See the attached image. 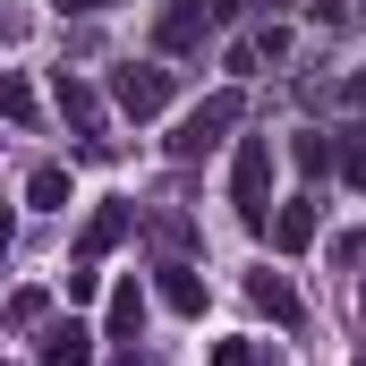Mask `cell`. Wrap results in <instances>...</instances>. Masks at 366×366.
I'll list each match as a JSON object with an SVG mask.
<instances>
[{
	"mask_svg": "<svg viewBox=\"0 0 366 366\" xmlns=\"http://www.w3.org/2000/svg\"><path fill=\"white\" fill-rule=\"evenodd\" d=\"M230 213L247 230L273 222V145L264 137H239V154H230Z\"/></svg>",
	"mask_w": 366,
	"mask_h": 366,
	"instance_id": "obj_1",
	"label": "cell"
},
{
	"mask_svg": "<svg viewBox=\"0 0 366 366\" xmlns=\"http://www.w3.org/2000/svg\"><path fill=\"white\" fill-rule=\"evenodd\" d=\"M230 128H239V94H213V102H196L179 128H171V154H179V162H196V154H213Z\"/></svg>",
	"mask_w": 366,
	"mask_h": 366,
	"instance_id": "obj_2",
	"label": "cell"
},
{
	"mask_svg": "<svg viewBox=\"0 0 366 366\" xmlns=\"http://www.w3.org/2000/svg\"><path fill=\"white\" fill-rule=\"evenodd\" d=\"M111 102H119L128 119H154V111L171 102V69H154V60H128V69H111Z\"/></svg>",
	"mask_w": 366,
	"mask_h": 366,
	"instance_id": "obj_3",
	"label": "cell"
},
{
	"mask_svg": "<svg viewBox=\"0 0 366 366\" xmlns=\"http://www.w3.org/2000/svg\"><path fill=\"white\" fill-rule=\"evenodd\" d=\"M51 94H60V119L77 128V145H86V154H111V137H102V94H94L86 77H69V69L51 77Z\"/></svg>",
	"mask_w": 366,
	"mask_h": 366,
	"instance_id": "obj_4",
	"label": "cell"
},
{
	"mask_svg": "<svg viewBox=\"0 0 366 366\" xmlns=\"http://www.w3.org/2000/svg\"><path fill=\"white\" fill-rule=\"evenodd\" d=\"M128 230H137V204H128V196H102V204L86 213V230H77V264H102Z\"/></svg>",
	"mask_w": 366,
	"mask_h": 366,
	"instance_id": "obj_5",
	"label": "cell"
},
{
	"mask_svg": "<svg viewBox=\"0 0 366 366\" xmlns=\"http://www.w3.org/2000/svg\"><path fill=\"white\" fill-rule=\"evenodd\" d=\"M204 17H213V0H162L154 43H162V51H196V43H204Z\"/></svg>",
	"mask_w": 366,
	"mask_h": 366,
	"instance_id": "obj_6",
	"label": "cell"
},
{
	"mask_svg": "<svg viewBox=\"0 0 366 366\" xmlns=\"http://www.w3.org/2000/svg\"><path fill=\"white\" fill-rule=\"evenodd\" d=\"M247 298H256V315H273L281 332L307 315V307H298V290H290V273H273V264H256V273H247Z\"/></svg>",
	"mask_w": 366,
	"mask_h": 366,
	"instance_id": "obj_7",
	"label": "cell"
},
{
	"mask_svg": "<svg viewBox=\"0 0 366 366\" xmlns=\"http://www.w3.org/2000/svg\"><path fill=\"white\" fill-rule=\"evenodd\" d=\"M34 366H94V332L86 324H51L43 350H34Z\"/></svg>",
	"mask_w": 366,
	"mask_h": 366,
	"instance_id": "obj_8",
	"label": "cell"
},
{
	"mask_svg": "<svg viewBox=\"0 0 366 366\" xmlns=\"http://www.w3.org/2000/svg\"><path fill=\"white\" fill-rule=\"evenodd\" d=\"M264 230H273V247H281V256H307V247H315V204H307V196H298V204H281Z\"/></svg>",
	"mask_w": 366,
	"mask_h": 366,
	"instance_id": "obj_9",
	"label": "cell"
},
{
	"mask_svg": "<svg viewBox=\"0 0 366 366\" xmlns=\"http://www.w3.org/2000/svg\"><path fill=\"white\" fill-rule=\"evenodd\" d=\"M102 332H111V341H137V332H145V290H137V281H119V290H111Z\"/></svg>",
	"mask_w": 366,
	"mask_h": 366,
	"instance_id": "obj_10",
	"label": "cell"
},
{
	"mask_svg": "<svg viewBox=\"0 0 366 366\" xmlns=\"http://www.w3.org/2000/svg\"><path fill=\"white\" fill-rule=\"evenodd\" d=\"M0 119H9V128H34V119H43V102H34V86H26L17 69H0Z\"/></svg>",
	"mask_w": 366,
	"mask_h": 366,
	"instance_id": "obj_11",
	"label": "cell"
},
{
	"mask_svg": "<svg viewBox=\"0 0 366 366\" xmlns=\"http://www.w3.org/2000/svg\"><path fill=\"white\" fill-rule=\"evenodd\" d=\"M26 204H34V213H69V171H60V162H43V171L26 179Z\"/></svg>",
	"mask_w": 366,
	"mask_h": 366,
	"instance_id": "obj_12",
	"label": "cell"
},
{
	"mask_svg": "<svg viewBox=\"0 0 366 366\" xmlns=\"http://www.w3.org/2000/svg\"><path fill=\"white\" fill-rule=\"evenodd\" d=\"M162 298H171V315H204V281L187 264H162Z\"/></svg>",
	"mask_w": 366,
	"mask_h": 366,
	"instance_id": "obj_13",
	"label": "cell"
},
{
	"mask_svg": "<svg viewBox=\"0 0 366 366\" xmlns=\"http://www.w3.org/2000/svg\"><path fill=\"white\" fill-rule=\"evenodd\" d=\"M332 171H341V187H358V196H366V145H358V137L332 145Z\"/></svg>",
	"mask_w": 366,
	"mask_h": 366,
	"instance_id": "obj_14",
	"label": "cell"
},
{
	"mask_svg": "<svg viewBox=\"0 0 366 366\" xmlns=\"http://www.w3.org/2000/svg\"><path fill=\"white\" fill-rule=\"evenodd\" d=\"M43 315H51V298H43V290H9V324H17V332H26V324H43Z\"/></svg>",
	"mask_w": 366,
	"mask_h": 366,
	"instance_id": "obj_15",
	"label": "cell"
},
{
	"mask_svg": "<svg viewBox=\"0 0 366 366\" xmlns=\"http://www.w3.org/2000/svg\"><path fill=\"white\" fill-rule=\"evenodd\" d=\"M290 154H298V171H332V145H324V137H298Z\"/></svg>",
	"mask_w": 366,
	"mask_h": 366,
	"instance_id": "obj_16",
	"label": "cell"
},
{
	"mask_svg": "<svg viewBox=\"0 0 366 366\" xmlns=\"http://www.w3.org/2000/svg\"><path fill=\"white\" fill-rule=\"evenodd\" d=\"M332 264H366V230H350V239L332 247Z\"/></svg>",
	"mask_w": 366,
	"mask_h": 366,
	"instance_id": "obj_17",
	"label": "cell"
},
{
	"mask_svg": "<svg viewBox=\"0 0 366 366\" xmlns=\"http://www.w3.org/2000/svg\"><path fill=\"white\" fill-rule=\"evenodd\" d=\"M213 366H256V350H247V341H222V350H213Z\"/></svg>",
	"mask_w": 366,
	"mask_h": 366,
	"instance_id": "obj_18",
	"label": "cell"
},
{
	"mask_svg": "<svg viewBox=\"0 0 366 366\" xmlns=\"http://www.w3.org/2000/svg\"><path fill=\"white\" fill-rule=\"evenodd\" d=\"M307 17L315 26H341V0H307Z\"/></svg>",
	"mask_w": 366,
	"mask_h": 366,
	"instance_id": "obj_19",
	"label": "cell"
},
{
	"mask_svg": "<svg viewBox=\"0 0 366 366\" xmlns=\"http://www.w3.org/2000/svg\"><path fill=\"white\" fill-rule=\"evenodd\" d=\"M341 102H350V111H366V69L350 77V86H341Z\"/></svg>",
	"mask_w": 366,
	"mask_h": 366,
	"instance_id": "obj_20",
	"label": "cell"
},
{
	"mask_svg": "<svg viewBox=\"0 0 366 366\" xmlns=\"http://www.w3.org/2000/svg\"><path fill=\"white\" fill-rule=\"evenodd\" d=\"M0 264H9V213H0Z\"/></svg>",
	"mask_w": 366,
	"mask_h": 366,
	"instance_id": "obj_21",
	"label": "cell"
},
{
	"mask_svg": "<svg viewBox=\"0 0 366 366\" xmlns=\"http://www.w3.org/2000/svg\"><path fill=\"white\" fill-rule=\"evenodd\" d=\"M60 9H102V0H60Z\"/></svg>",
	"mask_w": 366,
	"mask_h": 366,
	"instance_id": "obj_22",
	"label": "cell"
},
{
	"mask_svg": "<svg viewBox=\"0 0 366 366\" xmlns=\"http://www.w3.org/2000/svg\"><path fill=\"white\" fill-rule=\"evenodd\" d=\"M102 9H111V0H102Z\"/></svg>",
	"mask_w": 366,
	"mask_h": 366,
	"instance_id": "obj_23",
	"label": "cell"
}]
</instances>
